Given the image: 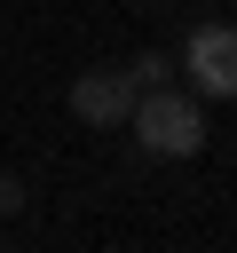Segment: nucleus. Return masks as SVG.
<instances>
[{
  "label": "nucleus",
  "instance_id": "nucleus-1",
  "mask_svg": "<svg viewBox=\"0 0 237 253\" xmlns=\"http://www.w3.org/2000/svg\"><path fill=\"white\" fill-rule=\"evenodd\" d=\"M126 126H134V142H142L150 158H198V150H205V103H198L190 87H174V79L142 87L134 111H126Z\"/></svg>",
  "mask_w": 237,
  "mask_h": 253
},
{
  "label": "nucleus",
  "instance_id": "nucleus-2",
  "mask_svg": "<svg viewBox=\"0 0 237 253\" xmlns=\"http://www.w3.org/2000/svg\"><path fill=\"white\" fill-rule=\"evenodd\" d=\"M190 71V95L198 103H237V24H198L182 40V63Z\"/></svg>",
  "mask_w": 237,
  "mask_h": 253
},
{
  "label": "nucleus",
  "instance_id": "nucleus-3",
  "mask_svg": "<svg viewBox=\"0 0 237 253\" xmlns=\"http://www.w3.org/2000/svg\"><path fill=\"white\" fill-rule=\"evenodd\" d=\"M134 95H142V79H134L126 63H95V71L71 79V119H79V126H126Z\"/></svg>",
  "mask_w": 237,
  "mask_h": 253
},
{
  "label": "nucleus",
  "instance_id": "nucleus-4",
  "mask_svg": "<svg viewBox=\"0 0 237 253\" xmlns=\"http://www.w3.org/2000/svg\"><path fill=\"white\" fill-rule=\"evenodd\" d=\"M126 71H134V79H142V87H158V79H174V55H158V47H150V55H134V63H126Z\"/></svg>",
  "mask_w": 237,
  "mask_h": 253
},
{
  "label": "nucleus",
  "instance_id": "nucleus-5",
  "mask_svg": "<svg viewBox=\"0 0 237 253\" xmlns=\"http://www.w3.org/2000/svg\"><path fill=\"white\" fill-rule=\"evenodd\" d=\"M24 206H32V190H24V182H16V174H8V166H0V221H16V213H24Z\"/></svg>",
  "mask_w": 237,
  "mask_h": 253
},
{
  "label": "nucleus",
  "instance_id": "nucleus-6",
  "mask_svg": "<svg viewBox=\"0 0 237 253\" xmlns=\"http://www.w3.org/2000/svg\"><path fill=\"white\" fill-rule=\"evenodd\" d=\"M134 8H174V0H134Z\"/></svg>",
  "mask_w": 237,
  "mask_h": 253
}]
</instances>
